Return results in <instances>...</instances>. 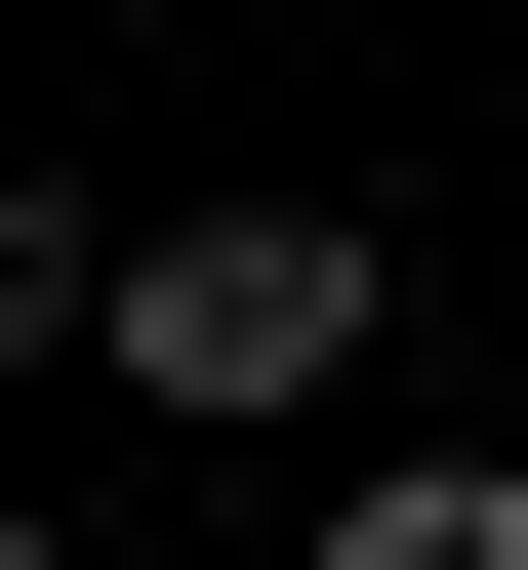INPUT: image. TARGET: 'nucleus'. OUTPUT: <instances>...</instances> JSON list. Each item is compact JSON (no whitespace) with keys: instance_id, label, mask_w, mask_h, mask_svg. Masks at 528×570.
<instances>
[{"instance_id":"f257e3e1","label":"nucleus","mask_w":528,"mask_h":570,"mask_svg":"<svg viewBox=\"0 0 528 570\" xmlns=\"http://www.w3.org/2000/svg\"><path fill=\"white\" fill-rule=\"evenodd\" d=\"M366 285H407L366 204H203V245H82V367L163 407V449H285V407L366 367Z\"/></svg>"},{"instance_id":"f03ea898","label":"nucleus","mask_w":528,"mask_h":570,"mask_svg":"<svg viewBox=\"0 0 528 570\" xmlns=\"http://www.w3.org/2000/svg\"><path fill=\"white\" fill-rule=\"evenodd\" d=\"M0 367H82V204H41V164H0Z\"/></svg>"}]
</instances>
